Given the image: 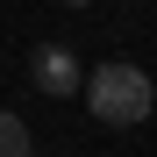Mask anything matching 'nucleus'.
Wrapping results in <instances>:
<instances>
[{
	"instance_id": "obj_3",
	"label": "nucleus",
	"mask_w": 157,
	"mask_h": 157,
	"mask_svg": "<svg viewBox=\"0 0 157 157\" xmlns=\"http://www.w3.org/2000/svg\"><path fill=\"white\" fill-rule=\"evenodd\" d=\"M0 157H36V150H29V121H21V114H0Z\"/></svg>"
},
{
	"instance_id": "obj_2",
	"label": "nucleus",
	"mask_w": 157,
	"mask_h": 157,
	"mask_svg": "<svg viewBox=\"0 0 157 157\" xmlns=\"http://www.w3.org/2000/svg\"><path fill=\"white\" fill-rule=\"evenodd\" d=\"M29 78H36V93H50V100H64V93L86 86V71H78V57H71L64 43H43L36 57H29Z\"/></svg>"
},
{
	"instance_id": "obj_4",
	"label": "nucleus",
	"mask_w": 157,
	"mask_h": 157,
	"mask_svg": "<svg viewBox=\"0 0 157 157\" xmlns=\"http://www.w3.org/2000/svg\"><path fill=\"white\" fill-rule=\"evenodd\" d=\"M64 7H86V0H64Z\"/></svg>"
},
{
	"instance_id": "obj_1",
	"label": "nucleus",
	"mask_w": 157,
	"mask_h": 157,
	"mask_svg": "<svg viewBox=\"0 0 157 157\" xmlns=\"http://www.w3.org/2000/svg\"><path fill=\"white\" fill-rule=\"evenodd\" d=\"M86 107L107 121V128H136V121H150V107H157L150 71H136V64H100V71L86 78Z\"/></svg>"
}]
</instances>
